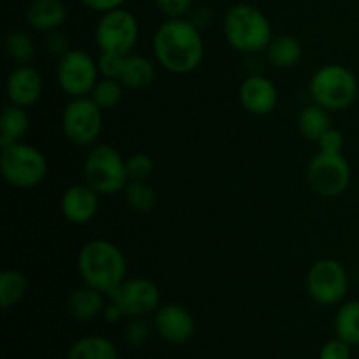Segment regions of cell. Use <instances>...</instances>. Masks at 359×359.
I'll return each instance as SVG.
<instances>
[{
  "instance_id": "6da1fadb",
  "label": "cell",
  "mask_w": 359,
  "mask_h": 359,
  "mask_svg": "<svg viewBox=\"0 0 359 359\" xmlns=\"http://www.w3.org/2000/svg\"><path fill=\"white\" fill-rule=\"evenodd\" d=\"M153 53L158 65L174 76L195 72L203 60L205 44L193 21L186 18L165 20L153 35Z\"/></svg>"
},
{
  "instance_id": "7a4b0ae2",
  "label": "cell",
  "mask_w": 359,
  "mask_h": 359,
  "mask_svg": "<svg viewBox=\"0 0 359 359\" xmlns=\"http://www.w3.org/2000/svg\"><path fill=\"white\" fill-rule=\"evenodd\" d=\"M77 272L84 284L111 297L128 277V265L121 249L105 238H93L77 255Z\"/></svg>"
},
{
  "instance_id": "3957f363",
  "label": "cell",
  "mask_w": 359,
  "mask_h": 359,
  "mask_svg": "<svg viewBox=\"0 0 359 359\" xmlns=\"http://www.w3.org/2000/svg\"><path fill=\"white\" fill-rule=\"evenodd\" d=\"M223 34L235 51L245 55L266 51L273 39L272 25L266 14L251 4H235L228 9L224 14Z\"/></svg>"
},
{
  "instance_id": "277c9868",
  "label": "cell",
  "mask_w": 359,
  "mask_h": 359,
  "mask_svg": "<svg viewBox=\"0 0 359 359\" xmlns=\"http://www.w3.org/2000/svg\"><path fill=\"white\" fill-rule=\"evenodd\" d=\"M309 93L312 102L326 111H346L356 102L359 81L349 67L328 63L312 74Z\"/></svg>"
},
{
  "instance_id": "5b68a950",
  "label": "cell",
  "mask_w": 359,
  "mask_h": 359,
  "mask_svg": "<svg viewBox=\"0 0 359 359\" xmlns=\"http://www.w3.org/2000/svg\"><path fill=\"white\" fill-rule=\"evenodd\" d=\"M84 182L100 196L118 195L128 186L126 160L116 147L109 144H95L88 151L83 165Z\"/></svg>"
},
{
  "instance_id": "8992f818",
  "label": "cell",
  "mask_w": 359,
  "mask_h": 359,
  "mask_svg": "<svg viewBox=\"0 0 359 359\" xmlns=\"http://www.w3.org/2000/svg\"><path fill=\"white\" fill-rule=\"evenodd\" d=\"M0 170L11 186L28 189L44 181L48 174V160L41 149L21 140L2 147Z\"/></svg>"
},
{
  "instance_id": "52a82bcc",
  "label": "cell",
  "mask_w": 359,
  "mask_h": 359,
  "mask_svg": "<svg viewBox=\"0 0 359 359\" xmlns=\"http://www.w3.org/2000/svg\"><path fill=\"white\" fill-rule=\"evenodd\" d=\"M140 27L135 14L125 7H118L102 14L95 28V41L100 53L126 56L139 42Z\"/></svg>"
},
{
  "instance_id": "ba28073f",
  "label": "cell",
  "mask_w": 359,
  "mask_h": 359,
  "mask_svg": "<svg viewBox=\"0 0 359 359\" xmlns=\"http://www.w3.org/2000/svg\"><path fill=\"white\" fill-rule=\"evenodd\" d=\"M62 130L76 146H95L104 130V111L91 97L70 98L62 112Z\"/></svg>"
},
{
  "instance_id": "9c48e42d",
  "label": "cell",
  "mask_w": 359,
  "mask_h": 359,
  "mask_svg": "<svg viewBox=\"0 0 359 359\" xmlns=\"http://www.w3.org/2000/svg\"><path fill=\"white\" fill-rule=\"evenodd\" d=\"M307 293L316 304L323 307H333L342 304L349 290V276L339 259L323 258L318 259L309 269L305 277Z\"/></svg>"
},
{
  "instance_id": "30bf717a",
  "label": "cell",
  "mask_w": 359,
  "mask_h": 359,
  "mask_svg": "<svg viewBox=\"0 0 359 359\" xmlns=\"http://www.w3.org/2000/svg\"><path fill=\"white\" fill-rule=\"evenodd\" d=\"M100 79L98 63L93 56L83 49H70L58 58L56 81L67 97H90L91 90Z\"/></svg>"
},
{
  "instance_id": "8fae6325",
  "label": "cell",
  "mask_w": 359,
  "mask_h": 359,
  "mask_svg": "<svg viewBox=\"0 0 359 359\" xmlns=\"http://www.w3.org/2000/svg\"><path fill=\"white\" fill-rule=\"evenodd\" d=\"M353 170L347 158L319 151L307 167L309 186L323 198H337L349 188Z\"/></svg>"
},
{
  "instance_id": "7c38bea8",
  "label": "cell",
  "mask_w": 359,
  "mask_h": 359,
  "mask_svg": "<svg viewBox=\"0 0 359 359\" xmlns=\"http://www.w3.org/2000/svg\"><path fill=\"white\" fill-rule=\"evenodd\" d=\"M109 298L121 307L126 318H142L158 311L161 294L154 280L147 277H126Z\"/></svg>"
},
{
  "instance_id": "4fadbf2b",
  "label": "cell",
  "mask_w": 359,
  "mask_h": 359,
  "mask_svg": "<svg viewBox=\"0 0 359 359\" xmlns=\"http://www.w3.org/2000/svg\"><path fill=\"white\" fill-rule=\"evenodd\" d=\"M238 100L242 107L252 116H266L279 104V91L263 74H251L238 86Z\"/></svg>"
},
{
  "instance_id": "5bb4252c",
  "label": "cell",
  "mask_w": 359,
  "mask_h": 359,
  "mask_svg": "<svg viewBox=\"0 0 359 359\" xmlns=\"http://www.w3.org/2000/svg\"><path fill=\"white\" fill-rule=\"evenodd\" d=\"M42 91H44V77L28 63L18 65L7 76L6 93L9 104L28 109L41 100Z\"/></svg>"
},
{
  "instance_id": "9a60e30c",
  "label": "cell",
  "mask_w": 359,
  "mask_h": 359,
  "mask_svg": "<svg viewBox=\"0 0 359 359\" xmlns=\"http://www.w3.org/2000/svg\"><path fill=\"white\" fill-rule=\"evenodd\" d=\"M158 335L168 344H184L195 335L196 321L191 312L179 304H167L158 307L154 316Z\"/></svg>"
},
{
  "instance_id": "2e32d148",
  "label": "cell",
  "mask_w": 359,
  "mask_h": 359,
  "mask_svg": "<svg viewBox=\"0 0 359 359\" xmlns=\"http://www.w3.org/2000/svg\"><path fill=\"white\" fill-rule=\"evenodd\" d=\"M63 217L72 224H86L100 210V195L86 182L72 184L63 191L60 200Z\"/></svg>"
},
{
  "instance_id": "e0dca14e",
  "label": "cell",
  "mask_w": 359,
  "mask_h": 359,
  "mask_svg": "<svg viewBox=\"0 0 359 359\" xmlns=\"http://www.w3.org/2000/svg\"><path fill=\"white\" fill-rule=\"evenodd\" d=\"M27 23L39 32H56L67 20L63 0H32L27 7Z\"/></svg>"
},
{
  "instance_id": "ac0fdd59",
  "label": "cell",
  "mask_w": 359,
  "mask_h": 359,
  "mask_svg": "<svg viewBox=\"0 0 359 359\" xmlns=\"http://www.w3.org/2000/svg\"><path fill=\"white\" fill-rule=\"evenodd\" d=\"M105 294L95 287L84 286L77 287L67 298V312L70 318L77 321H91L102 314L105 309Z\"/></svg>"
},
{
  "instance_id": "d6986e66",
  "label": "cell",
  "mask_w": 359,
  "mask_h": 359,
  "mask_svg": "<svg viewBox=\"0 0 359 359\" xmlns=\"http://www.w3.org/2000/svg\"><path fill=\"white\" fill-rule=\"evenodd\" d=\"M154 77H156V69L149 58L142 55H133V53L125 56L121 77H119L123 86L130 90H144L153 84Z\"/></svg>"
},
{
  "instance_id": "ffe728a7",
  "label": "cell",
  "mask_w": 359,
  "mask_h": 359,
  "mask_svg": "<svg viewBox=\"0 0 359 359\" xmlns=\"http://www.w3.org/2000/svg\"><path fill=\"white\" fill-rule=\"evenodd\" d=\"M30 130V116L25 107L9 104L4 107L0 116V144L2 147L9 144L21 142Z\"/></svg>"
},
{
  "instance_id": "44dd1931",
  "label": "cell",
  "mask_w": 359,
  "mask_h": 359,
  "mask_svg": "<svg viewBox=\"0 0 359 359\" xmlns=\"http://www.w3.org/2000/svg\"><path fill=\"white\" fill-rule=\"evenodd\" d=\"M266 56L277 69H291L304 56V48L294 35H277L266 48Z\"/></svg>"
},
{
  "instance_id": "7402d4cb",
  "label": "cell",
  "mask_w": 359,
  "mask_h": 359,
  "mask_svg": "<svg viewBox=\"0 0 359 359\" xmlns=\"http://www.w3.org/2000/svg\"><path fill=\"white\" fill-rule=\"evenodd\" d=\"M67 359H119L118 349L102 335H86L70 346Z\"/></svg>"
},
{
  "instance_id": "603a6c76",
  "label": "cell",
  "mask_w": 359,
  "mask_h": 359,
  "mask_svg": "<svg viewBox=\"0 0 359 359\" xmlns=\"http://www.w3.org/2000/svg\"><path fill=\"white\" fill-rule=\"evenodd\" d=\"M330 111H326L325 107L318 104L305 105L302 109L300 116H298V128L300 133L309 140H314L318 142L323 137V133L328 132L332 128L330 125Z\"/></svg>"
},
{
  "instance_id": "cb8c5ba5",
  "label": "cell",
  "mask_w": 359,
  "mask_h": 359,
  "mask_svg": "<svg viewBox=\"0 0 359 359\" xmlns=\"http://www.w3.org/2000/svg\"><path fill=\"white\" fill-rule=\"evenodd\" d=\"M28 293V279L20 270H4L0 273V307H16Z\"/></svg>"
},
{
  "instance_id": "d4e9b609",
  "label": "cell",
  "mask_w": 359,
  "mask_h": 359,
  "mask_svg": "<svg viewBox=\"0 0 359 359\" xmlns=\"http://www.w3.org/2000/svg\"><path fill=\"white\" fill-rule=\"evenodd\" d=\"M335 333L349 346H359V300L340 305L335 316Z\"/></svg>"
},
{
  "instance_id": "484cf974",
  "label": "cell",
  "mask_w": 359,
  "mask_h": 359,
  "mask_svg": "<svg viewBox=\"0 0 359 359\" xmlns=\"http://www.w3.org/2000/svg\"><path fill=\"white\" fill-rule=\"evenodd\" d=\"M125 196L130 209L140 214L151 212L158 203L156 189L147 181H130L125 189Z\"/></svg>"
},
{
  "instance_id": "4316f807",
  "label": "cell",
  "mask_w": 359,
  "mask_h": 359,
  "mask_svg": "<svg viewBox=\"0 0 359 359\" xmlns=\"http://www.w3.org/2000/svg\"><path fill=\"white\" fill-rule=\"evenodd\" d=\"M123 90H125V86L119 79L100 77L93 90H91L90 97L102 111H109V109H114L121 102Z\"/></svg>"
},
{
  "instance_id": "83f0119b",
  "label": "cell",
  "mask_w": 359,
  "mask_h": 359,
  "mask_svg": "<svg viewBox=\"0 0 359 359\" xmlns=\"http://www.w3.org/2000/svg\"><path fill=\"white\" fill-rule=\"evenodd\" d=\"M6 51L11 60L20 65L30 63L35 56V44L30 35L23 30L11 32L6 37Z\"/></svg>"
},
{
  "instance_id": "f1b7e54d",
  "label": "cell",
  "mask_w": 359,
  "mask_h": 359,
  "mask_svg": "<svg viewBox=\"0 0 359 359\" xmlns=\"http://www.w3.org/2000/svg\"><path fill=\"white\" fill-rule=\"evenodd\" d=\"M130 181H146L154 172V160L146 153H135L126 160Z\"/></svg>"
},
{
  "instance_id": "f546056e",
  "label": "cell",
  "mask_w": 359,
  "mask_h": 359,
  "mask_svg": "<svg viewBox=\"0 0 359 359\" xmlns=\"http://www.w3.org/2000/svg\"><path fill=\"white\" fill-rule=\"evenodd\" d=\"M123 62L125 56L112 55V53H100L97 63L100 77H107V79H119L123 70Z\"/></svg>"
},
{
  "instance_id": "4dcf8cb0",
  "label": "cell",
  "mask_w": 359,
  "mask_h": 359,
  "mask_svg": "<svg viewBox=\"0 0 359 359\" xmlns=\"http://www.w3.org/2000/svg\"><path fill=\"white\" fill-rule=\"evenodd\" d=\"M125 339L132 346H144L147 339H149V326H147V323L140 318H132V321L125 328Z\"/></svg>"
},
{
  "instance_id": "1f68e13d",
  "label": "cell",
  "mask_w": 359,
  "mask_h": 359,
  "mask_svg": "<svg viewBox=\"0 0 359 359\" xmlns=\"http://www.w3.org/2000/svg\"><path fill=\"white\" fill-rule=\"evenodd\" d=\"M351 349H353V346H349V344L337 337V339L328 340L321 347L318 359H351L353 358Z\"/></svg>"
},
{
  "instance_id": "d6a6232c",
  "label": "cell",
  "mask_w": 359,
  "mask_h": 359,
  "mask_svg": "<svg viewBox=\"0 0 359 359\" xmlns=\"http://www.w3.org/2000/svg\"><path fill=\"white\" fill-rule=\"evenodd\" d=\"M318 146L321 153H330V154H340L346 146V137L340 130L330 128L328 132L323 133L321 139L318 140Z\"/></svg>"
},
{
  "instance_id": "836d02e7",
  "label": "cell",
  "mask_w": 359,
  "mask_h": 359,
  "mask_svg": "<svg viewBox=\"0 0 359 359\" xmlns=\"http://www.w3.org/2000/svg\"><path fill=\"white\" fill-rule=\"evenodd\" d=\"M154 2L163 16L174 20V18H184L189 13L193 0H154Z\"/></svg>"
},
{
  "instance_id": "e575fe53",
  "label": "cell",
  "mask_w": 359,
  "mask_h": 359,
  "mask_svg": "<svg viewBox=\"0 0 359 359\" xmlns=\"http://www.w3.org/2000/svg\"><path fill=\"white\" fill-rule=\"evenodd\" d=\"M46 46H48V51L51 53V55L55 56H63L67 51H70V46L69 42H67V39L63 37L62 34H58V32H51V35L48 37V42H46Z\"/></svg>"
},
{
  "instance_id": "d590c367",
  "label": "cell",
  "mask_w": 359,
  "mask_h": 359,
  "mask_svg": "<svg viewBox=\"0 0 359 359\" xmlns=\"http://www.w3.org/2000/svg\"><path fill=\"white\" fill-rule=\"evenodd\" d=\"M126 0H81L83 6H86L88 9L97 11V13L104 14L109 13L112 9H118V7H123Z\"/></svg>"
},
{
  "instance_id": "8d00e7d4",
  "label": "cell",
  "mask_w": 359,
  "mask_h": 359,
  "mask_svg": "<svg viewBox=\"0 0 359 359\" xmlns=\"http://www.w3.org/2000/svg\"><path fill=\"white\" fill-rule=\"evenodd\" d=\"M102 314H104L105 321H109V323H118V321H121L123 318H126L125 312L121 311V307H119L118 304H114L112 300H111V304H105V309Z\"/></svg>"
},
{
  "instance_id": "74e56055",
  "label": "cell",
  "mask_w": 359,
  "mask_h": 359,
  "mask_svg": "<svg viewBox=\"0 0 359 359\" xmlns=\"http://www.w3.org/2000/svg\"><path fill=\"white\" fill-rule=\"evenodd\" d=\"M358 248H359V237H358Z\"/></svg>"
}]
</instances>
